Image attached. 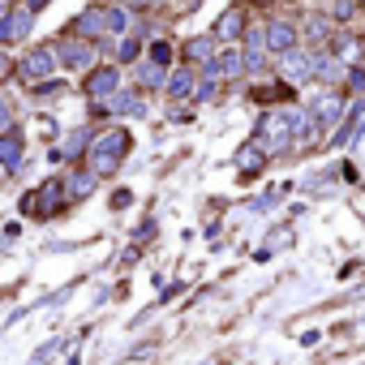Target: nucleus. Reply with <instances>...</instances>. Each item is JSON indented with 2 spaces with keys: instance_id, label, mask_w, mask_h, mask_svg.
Here are the masks:
<instances>
[{
  "instance_id": "obj_1",
  "label": "nucleus",
  "mask_w": 365,
  "mask_h": 365,
  "mask_svg": "<svg viewBox=\"0 0 365 365\" xmlns=\"http://www.w3.org/2000/svg\"><path fill=\"white\" fill-rule=\"evenodd\" d=\"M129 151V129H108L104 138H90V168L99 177H112L116 168H120V155Z\"/></svg>"
},
{
  "instance_id": "obj_2",
  "label": "nucleus",
  "mask_w": 365,
  "mask_h": 365,
  "mask_svg": "<svg viewBox=\"0 0 365 365\" xmlns=\"http://www.w3.org/2000/svg\"><path fill=\"white\" fill-rule=\"evenodd\" d=\"M60 193H65V181H43L35 198H22V211L26 215H56L60 211Z\"/></svg>"
},
{
  "instance_id": "obj_3",
  "label": "nucleus",
  "mask_w": 365,
  "mask_h": 365,
  "mask_svg": "<svg viewBox=\"0 0 365 365\" xmlns=\"http://www.w3.org/2000/svg\"><path fill=\"white\" fill-rule=\"evenodd\" d=\"M35 26V9L31 5H17L13 13L0 17V43H17V39H26Z\"/></svg>"
},
{
  "instance_id": "obj_4",
  "label": "nucleus",
  "mask_w": 365,
  "mask_h": 365,
  "mask_svg": "<svg viewBox=\"0 0 365 365\" xmlns=\"http://www.w3.org/2000/svg\"><path fill=\"white\" fill-rule=\"evenodd\" d=\"M95 60V47L82 39V35H65V43H60V65H69V69H86Z\"/></svg>"
},
{
  "instance_id": "obj_5",
  "label": "nucleus",
  "mask_w": 365,
  "mask_h": 365,
  "mask_svg": "<svg viewBox=\"0 0 365 365\" xmlns=\"http://www.w3.org/2000/svg\"><path fill=\"white\" fill-rule=\"evenodd\" d=\"M52 69H56V60H52V47H35V52H31L26 60H22V69H17V73H22V78H26V82L35 86V82H43Z\"/></svg>"
},
{
  "instance_id": "obj_6",
  "label": "nucleus",
  "mask_w": 365,
  "mask_h": 365,
  "mask_svg": "<svg viewBox=\"0 0 365 365\" xmlns=\"http://www.w3.org/2000/svg\"><path fill=\"white\" fill-rule=\"evenodd\" d=\"M22 155H26L22 133H17V129H5V133H0V168L13 172V168H22Z\"/></svg>"
},
{
  "instance_id": "obj_7",
  "label": "nucleus",
  "mask_w": 365,
  "mask_h": 365,
  "mask_svg": "<svg viewBox=\"0 0 365 365\" xmlns=\"http://www.w3.org/2000/svg\"><path fill=\"white\" fill-rule=\"evenodd\" d=\"M116 90H120V73H116L112 65L90 73V82H86V95H90V99H108V95H116Z\"/></svg>"
},
{
  "instance_id": "obj_8",
  "label": "nucleus",
  "mask_w": 365,
  "mask_h": 365,
  "mask_svg": "<svg viewBox=\"0 0 365 365\" xmlns=\"http://www.w3.org/2000/svg\"><path fill=\"white\" fill-rule=\"evenodd\" d=\"M104 31H108L104 9H86L78 22H73V35H82V39H95V35H104Z\"/></svg>"
},
{
  "instance_id": "obj_9",
  "label": "nucleus",
  "mask_w": 365,
  "mask_h": 365,
  "mask_svg": "<svg viewBox=\"0 0 365 365\" xmlns=\"http://www.w3.org/2000/svg\"><path fill=\"white\" fill-rule=\"evenodd\" d=\"M108 99H112V104H99L104 112H108V108H112V112H125V116H142V112H146L133 90H116V95H108Z\"/></svg>"
},
{
  "instance_id": "obj_10",
  "label": "nucleus",
  "mask_w": 365,
  "mask_h": 365,
  "mask_svg": "<svg viewBox=\"0 0 365 365\" xmlns=\"http://www.w3.org/2000/svg\"><path fill=\"white\" fill-rule=\"evenodd\" d=\"M266 43H271V52H288V47L297 43V31H292L288 22H271V26H266Z\"/></svg>"
},
{
  "instance_id": "obj_11",
  "label": "nucleus",
  "mask_w": 365,
  "mask_h": 365,
  "mask_svg": "<svg viewBox=\"0 0 365 365\" xmlns=\"http://www.w3.org/2000/svg\"><path fill=\"white\" fill-rule=\"evenodd\" d=\"M95 181H99V172H95V168H90V172H73V177L65 181V193H69V198H90V193H95Z\"/></svg>"
},
{
  "instance_id": "obj_12",
  "label": "nucleus",
  "mask_w": 365,
  "mask_h": 365,
  "mask_svg": "<svg viewBox=\"0 0 365 365\" xmlns=\"http://www.w3.org/2000/svg\"><path fill=\"white\" fill-rule=\"evenodd\" d=\"M288 129H292L288 116H266L262 120V138L271 142V146H288Z\"/></svg>"
},
{
  "instance_id": "obj_13",
  "label": "nucleus",
  "mask_w": 365,
  "mask_h": 365,
  "mask_svg": "<svg viewBox=\"0 0 365 365\" xmlns=\"http://www.w3.org/2000/svg\"><path fill=\"white\" fill-rule=\"evenodd\" d=\"M241 31H245V13H241V9H228L224 17H219V26H215L219 39H236Z\"/></svg>"
},
{
  "instance_id": "obj_14",
  "label": "nucleus",
  "mask_w": 365,
  "mask_h": 365,
  "mask_svg": "<svg viewBox=\"0 0 365 365\" xmlns=\"http://www.w3.org/2000/svg\"><path fill=\"white\" fill-rule=\"evenodd\" d=\"M104 22L112 35H125L129 31V5H116V9H104Z\"/></svg>"
},
{
  "instance_id": "obj_15",
  "label": "nucleus",
  "mask_w": 365,
  "mask_h": 365,
  "mask_svg": "<svg viewBox=\"0 0 365 365\" xmlns=\"http://www.w3.org/2000/svg\"><path fill=\"white\" fill-rule=\"evenodd\" d=\"M189 90H193V73L189 69H177L172 78H168V95H172V99H185Z\"/></svg>"
},
{
  "instance_id": "obj_16",
  "label": "nucleus",
  "mask_w": 365,
  "mask_h": 365,
  "mask_svg": "<svg viewBox=\"0 0 365 365\" xmlns=\"http://www.w3.org/2000/svg\"><path fill=\"white\" fill-rule=\"evenodd\" d=\"M335 112H339V95H323L309 108V116H318V120H335Z\"/></svg>"
},
{
  "instance_id": "obj_17",
  "label": "nucleus",
  "mask_w": 365,
  "mask_h": 365,
  "mask_svg": "<svg viewBox=\"0 0 365 365\" xmlns=\"http://www.w3.org/2000/svg\"><path fill=\"white\" fill-rule=\"evenodd\" d=\"M185 56L189 60H215V43L211 39H189L185 43Z\"/></svg>"
},
{
  "instance_id": "obj_18",
  "label": "nucleus",
  "mask_w": 365,
  "mask_h": 365,
  "mask_svg": "<svg viewBox=\"0 0 365 365\" xmlns=\"http://www.w3.org/2000/svg\"><path fill=\"white\" fill-rule=\"evenodd\" d=\"M90 138H95V133H90V125H82L78 133H73V138L65 142V155H69V159H78V155L86 151V146H90Z\"/></svg>"
},
{
  "instance_id": "obj_19",
  "label": "nucleus",
  "mask_w": 365,
  "mask_h": 365,
  "mask_svg": "<svg viewBox=\"0 0 365 365\" xmlns=\"http://www.w3.org/2000/svg\"><path fill=\"white\" fill-rule=\"evenodd\" d=\"M138 78H142L146 86H159V82H163V65H155V60H151V65H142V69H138Z\"/></svg>"
},
{
  "instance_id": "obj_20",
  "label": "nucleus",
  "mask_w": 365,
  "mask_h": 365,
  "mask_svg": "<svg viewBox=\"0 0 365 365\" xmlns=\"http://www.w3.org/2000/svg\"><path fill=\"white\" fill-rule=\"evenodd\" d=\"M236 159H241V163H245V168H250V172H254V168L262 163V146H258V142H254V146H245V151H241Z\"/></svg>"
},
{
  "instance_id": "obj_21",
  "label": "nucleus",
  "mask_w": 365,
  "mask_h": 365,
  "mask_svg": "<svg viewBox=\"0 0 365 365\" xmlns=\"http://www.w3.org/2000/svg\"><path fill=\"white\" fill-rule=\"evenodd\" d=\"M151 60H155V65H172V47H168V43L159 39V43L151 47Z\"/></svg>"
},
{
  "instance_id": "obj_22",
  "label": "nucleus",
  "mask_w": 365,
  "mask_h": 365,
  "mask_svg": "<svg viewBox=\"0 0 365 365\" xmlns=\"http://www.w3.org/2000/svg\"><path fill=\"white\" fill-rule=\"evenodd\" d=\"M56 348H60V339H52V344H43V348H39V352L31 357V365H43V361H47V357H52Z\"/></svg>"
},
{
  "instance_id": "obj_23",
  "label": "nucleus",
  "mask_w": 365,
  "mask_h": 365,
  "mask_svg": "<svg viewBox=\"0 0 365 365\" xmlns=\"http://www.w3.org/2000/svg\"><path fill=\"white\" fill-rule=\"evenodd\" d=\"M138 52H142L138 39H125V43H120V60H138Z\"/></svg>"
},
{
  "instance_id": "obj_24",
  "label": "nucleus",
  "mask_w": 365,
  "mask_h": 365,
  "mask_svg": "<svg viewBox=\"0 0 365 365\" xmlns=\"http://www.w3.org/2000/svg\"><path fill=\"white\" fill-rule=\"evenodd\" d=\"M129 202H133V198H129V189H116V198H112V206H116V211H125Z\"/></svg>"
},
{
  "instance_id": "obj_25",
  "label": "nucleus",
  "mask_w": 365,
  "mask_h": 365,
  "mask_svg": "<svg viewBox=\"0 0 365 365\" xmlns=\"http://www.w3.org/2000/svg\"><path fill=\"white\" fill-rule=\"evenodd\" d=\"M9 78V56H0V82Z\"/></svg>"
},
{
  "instance_id": "obj_26",
  "label": "nucleus",
  "mask_w": 365,
  "mask_h": 365,
  "mask_svg": "<svg viewBox=\"0 0 365 365\" xmlns=\"http://www.w3.org/2000/svg\"><path fill=\"white\" fill-rule=\"evenodd\" d=\"M129 9H146V5H155V0H125Z\"/></svg>"
},
{
  "instance_id": "obj_27",
  "label": "nucleus",
  "mask_w": 365,
  "mask_h": 365,
  "mask_svg": "<svg viewBox=\"0 0 365 365\" xmlns=\"http://www.w3.org/2000/svg\"><path fill=\"white\" fill-rule=\"evenodd\" d=\"M26 5H31V9H35V13H39V9H43V5H47V0H26Z\"/></svg>"
},
{
  "instance_id": "obj_28",
  "label": "nucleus",
  "mask_w": 365,
  "mask_h": 365,
  "mask_svg": "<svg viewBox=\"0 0 365 365\" xmlns=\"http://www.w3.org/2000/svg\"><path fill=\"white\" fill-rule=\"evenodd\" d=\"M0 120H9V108H5V104H0Z\"/></svg>"
},
{
  "instance_id": "obj_29",
  "label": "nucleus",
  "mask_w": 365,
  "mask_h": 365,
  "mask_svg": "<svg viewBox=\"0 0 365 365\" xmlns=\"http://www.w3.org/2000/svg\"><path fill=\"white\" fill-rule=\"evenodd\" d=\"M0 181H5V168H0Z\"/></svg>"
},
{
  "instance_id": "obj_30",
  "label": "nucleus",
  "mask_w": 365,
  "mask_h": 365,
  "mask_svg": "<svg viewBox=\"0 0 365 365\" xmlns=\"http://www.w3.org/2000/svg\"><path fill=\"white\" fill-rule=\"evenodd\" d=\"M361 5H365V0H361Z\"/></svg>"
}]
</instances>
